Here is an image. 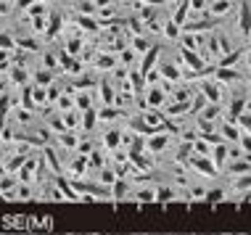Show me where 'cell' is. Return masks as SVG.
Segmentation results:
<instances>
[{
	"label": "cell",
	"instance_id": "cell-1",
	"mask_svg": "<svg viewBox=\"0 0 251 235\" xmlns=\"http://www.w3.org/2000/svg\"><path fill=\"white\" fill-rule=\"evenodd\" d=\"M77 109V100H74V95H69V93H64L58 100H56V111H72Z\"/></svg>",
	"mask_w": 251,
	"mask_h": 235
},
{
	"label": "cell",
	"instance_id": "cell-2",
	"mask_svg": "<svg viewBox=\"0 0 251 235\" xmlns=\"http://www.w3.org/2000/svg\"><path fill=\"white\" fill-rule=\"evenodd\" d=\"M130 235H175V233H130Z\"/></svg>",
	"mask_w": 251,
	"mask_h": 235
},
{
	"label": "cell",
	"instance_id": "cell-3",
	"mask_svg": "<svg viewBox=\"0 0 251 235\" xmlns=\"http://www.w3.org/2000/svg\"><path fill=\"white\" fill-rule=\"evenodd\" d=\"M233 235H251V233H233Z\"/></svg>",
	"mask_w": 251,
	"mask_h": 235
},
{
	"label": "cell",
	"instance_id": "cell-4",
	"mask_svg": "<svg viewBox=\"0 0 251 235\" xmlns=\"http://www.w3.org/2000/svg\"><path fill=\"white\" fill-rule=\"evenodd\" d=\"M69 235H82V233H69Z\"/></svg>",
	"mask_w": 251,
	"mask_h": 235
},
{
	"label": "cell",
	"instance_id": "cell-5",
	"mask_svg": "<svg viewBox=\"0 0 251 235\" xmlns=\"http://www.w3.org/2000/svg\"><path fill=\"white\" fill-rule=\"evenodd\" d=\"M87 235H100V233H87Z\"/></svg>",
	"mask_w": 251,
	"mask_h": 235
},
{
	"label": "cell",
	"instance_id": "cell-6",
	"mask_svg": "<svg viewBox=\"0 0 251 235\" xmlns=\"http://www.w3.org/2000/svg\"><path fill=\"white\" fill-rule=\"evenodd\" d=\"M0 3H3V0H0Z\"/></svg>",
	"mask_w": 251,
	"mask_h": 235
}]
</instances>
